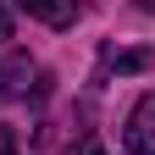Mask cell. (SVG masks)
Segmentation results:
<instances>
[{
	"instance_id": "obj_7",
	"label": "cell",
	"mask_w": 155,
	"mask_h": 155,
	"mask_svg": "<svg viewBox=\"0 0 155 155\" xmlns=\"http://www.w3.org/2000/svg\"><path fill=\"white\" fill-rule=\"evenodd\" d=\"M0 39H11V11H6V0H0Z\"/></svg>"
},
{
	"instance_id": "obj_5",
	"label": "cell",
	"mask_w": 155,
	"mask_h": 155,
	"mask_svg": "<svg viewBox=\"0 0 155 155\" xmlns=\"http://www.w3.org/2000/svg\"><path fill=\"white\" fill-rule=\"evenodd\" d=\"M67 155H105V144H100V139H78Z\"/></svg>"
},
{
	"instance_id": "obj_1",
	"label": "cell",
	"mask_w": 155,
	"mask_h": 155,
	"mask_svg": "<svg viewBox=\"0 0 155 155\" xmlns=\"http://www.w3.org/2000/svg\"><path fill=\"white\" fill-rule=\"evenodd\" d=\"M127 155H155V94L127 111Z\"/></svg>"
},
{
	"instance_id": "obj_8",
	"label": "cell",
	"mask_w": 155,
	"mask_h": 155,
	"mask_svg": "<svg viewBox=\"0 0 155 155\" xmlns=\"http://www.w3.org/2000/svg\"><path fill=\"white\" fill-rule=\"evenodd\" d=\"M133 6H139V11H155V0H133Z\"/></svg>"
},
{
	"instance_id": "obj_3",
	"label": "cell",
	"mask_w": 155,
	"mask_h": 155,
	"mask_svg": "<svg viewBox=\"0 0 155 155\" xmlns=\"http://www.w3.org/2000/svg\"><path fill=\"white\" fill-rule=\"evenodd\" d=\"M22 83H28V55H22V50H11L6 61H0V100L22 94Z\"/></svg>"
},
{
	"instance_id": "obj_6",
	"label": "cell",
	"mask_w": 155,
	"mask_h": 155,
	"mask_svg": "<svg viewBox=\"0 0 155 155\" xmlns=\"http://www.w3.org/2000/svg\"><path fill=\"white\" fill-rule=\"evenodd\" d=\"M0 155H22V150H17V133H11L6 122H0Z\"/></svg>"
},
{
	"instance_id": "obj_4",
	"label": "cell",
	"mask_w": 155,
	"mask_h": 155,
	"mask_svg": "<svg viewBox=\"0 0 155 155\" xmlns=\"http://www.w3.org/2000/svg\"><path fill=\"white\" fill-rule=\"evenodd\" d=\"M150 67V50H127V55H116V72H144Z\"/></svg>"
},
{
	"instance_id": "obj_2",
	"label": "cell",
	"mask_w": 155,
	"mask_h": 155,
	"mask_svg": "<svg viewBox=\"0 0 155 155\" xmlns=\"http://www.w3.org/2000/svg\"><path fill=\"white\" fill-rule=\"evenodd\" d=\"M17 11H28L45 28H72L78 22V0H17Z\"/></svg>"
}]
</instances>
